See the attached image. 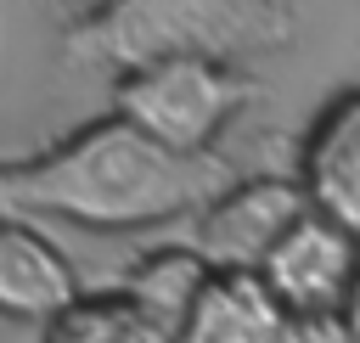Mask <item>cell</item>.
<instances>
[{
    "mask_svg": "<svg viewBox=\"0 0 360 343\" xmlns=\"http://www.w3.org/2000/svg\"><path fill=\"white\" fill-rule=\"evenodd\" d=\"M287 309L259 270H214L186 309L174 343H281Z\"/></svg>",
    "mask_w": 360,
    "mask_h": 343,
    "instance_id": "ba28073f",
    "label": "cell"
},
{
    "mask_svg": "<svg viewBox=\"0 0 360 343\" xmlns=\"http://www.w3.org/2000/svg\"><path fill=\"white\" fill-rule=\"evenodd\" d=\"M298 34L287 0H118L112 11L79 22L68 51L84 67L135 73L152 62H225L281 51Z\"/></svg>",
    "mask_w": 360,
    "mask_h": 343,
    "instance_id": "7a4b0ae2",
    "label": "cell"
},
{
    "mask_svg": "<svg viewBox=\"0 0 360 343\" xmlns=\"http://www.w3.org/2000/svg\"><path fill=\"white\" fill-rule=\"evenodd\" d=\"M298 186L321 219L360 242V90H343L321 107L298 146Z\"/></svg>",
    "mask_w": 360,
    "mask_h": 343,
    "instance_id": "8992f818",
    "label": "cell"
},
{
    "mask_svg": "<svg viewBox=\"0 0 360 343\" xmlns=\"http://www.w3.org/2000/svg\"><path fill=\"white\" fill-rule=\"evenodd\" d=\"M309 214V197L298 174H248L231 180L202 214L191 247L202 253L208 270H264L276 242Z\"/></svg>",
    "mask_w": 360,
    "mask_h": 343,
    "instance_id": "277c9868",
    "label": "cell"
},
{
    "mask_svg": "<svg viewBox=\"0 0 360 343\" xmlns=\"http://www.w3.org/2000/svg\"><path fill=\"white\" fill-rule=\"evenodd\" d=\"M214 270L202 264V253L186 242V247H158V253H146V259H135L129 270H124V298L135 304V309H146L152 321H163L169 332H180V321H186V309L197 304V292H202V281H208Z\"/></svg>",
    "mask_w": 360,
    "mask_h": 343,
    "instance_id": "9c48e42d",
    "label": "cell"
},
{
    "mask_svg": "<svg viewBox=\"0 0 360 343\" xmlns=\"http://www.w3.org/2000/svg\"><path fill=\"white\" fill-rule=\"evenodd\" d=\"M343 321H349V332L360 337V276H354V287H349V298H343Z\"/></svg>",
    "mask_w": 360,
    "mask_h": 343,
    "instance_id": "4fadbf2b",
    "label": "cell"
},
{
    "mask_svg": "<svg viewBox=\"0 0 360 343\" xmlns=\"http://www.w3.org/2000/svg\"><path fill=\"white\" fill-rule=\"evenodd\" d=\"M231 163L180 157L118 112L79 124L34 157L0 163V214L6 219H68L84 231H146L180 214H202L225 186Z\"/></svg>",
    "mask_w": 360,
    "mask_h": 343,
    "instance_id": "6da1fadb",
    "label": "cell"
},
{
    "mask_svg": "<svg viewBox=\"0 0 360 343\" xmlns=\"http://www.w3.org/2000/svg\"><path fill=\"white\" fill-rule=\"evenodd\" d=\"M248 96L253 79L225 62H152L112 79V112L180 157H208Z\"/></svg>",
    "mask_w": 360,
    "mask_h": 343,
    "instance_id": "3957f363",
    "label": "cell"
},
{
    "mask_svg": "<svg viewBox=\"0 0 360 343\" xmlns=\"http://www.w3.org/2000/svg\"><path fill=\"white\" fill-rule=\"evenodd\" d=\"M62 6H68V11L79 17V22H90V17H101V11H112L118 0H62Z\"/></svg>",
    "mask_w": 360,
    "mask_h": 343,
    "instance_id": "7c38bea8",
    "label": "cell"
},
{
    "mask_svg": "<svg viewBox=\"0 0 360 343\" xmlns=\"http://www.w3.org/2000/svg\"><path fill=\"white\" fill-rule=\"evenodd\" d=\"M45 343H174V332L135 309L124 292H84L45 326Z\"/></svg>",
    "mask_w": 360,
    "mask_h": 343,
    "instance_id": "30bf717a",
    "label": "cell"
},
{
    "mask_svg": "<svg viewBox=\"0 0 360 343\" xmlns=\"http://www.w3.org/2000/svg\"><path fill=\"white\" fill-rule=\"evenodd\" d=\"M79 298L84 292H79V276H73L68 253L51 236H39L28 219L0 214V315L51 326Z\"/></svg>",
    "mask_w": 360,
    "mask_h": 343,
    "instance_id": "52a82bcc",
    "label": "cell"
},
{
    "mask_svg": "<svg viewBox=\"0 0 360 343\" xmlns=\"http://www.w3.org/2000/svg\"><path fill=\"white\" fill-rule=\"evenodd\" d=\"M281 343H360L343 315H287Z\"/></svg>",
    "mask_w": 360,
    "mask_h": 343,
    "instance_id": "8fae6325",
    "label": "cell"
},
{
    "mask_svg": "<svg viewBox=\"0 0 360 343\" xmlns=\"http://www.w3.org/2000/svg\"><path fill=\"white\" fill-rule=\"evenodd\" d=\"M287 315H343V298L360 276V242L321 219L315 208L276 242V253L259 270Z\"/></svg>",
    "mask_w": 360,
    "mask_h": 343,
    "instance_id": "5b68a950",
    "label": "cell"
}]
</instances>
